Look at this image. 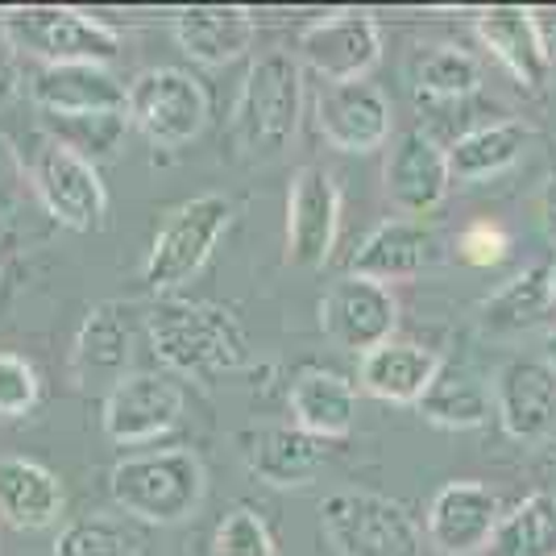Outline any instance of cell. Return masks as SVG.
<instances>
[{
    "instance_id": "17",
    "label": "cell",
    "mask_w": 556,
    "mask_h": 556,
    "mask_svg": "<svg viewBox=\"0 0 556 556\" xmlns=\"http://www.w3.org/2000/svg\"><path fill=\"white\" fill-rule=\"evenodd\" d=\"M494 416L510 441H544L556 428V374L544 357H510L494 374Z\"/></svg>"
},
{
    "instance_id": "31",
    "label": "cell",
    "mask_w": 556,
    "mask_h": 556,
    "mask_svg": "<svg viewBox=\"0 0 556 556\" xmlns=\"http://www.w3.org/2000/svg\"><path fill=\"white\" fill-rule=\"evenodd\" d=\"M42 129L50 141L67 146L71 154L100 166L125 146L129 113H79V116H42Z\"/></svg>"
},
{
    "instance_id": "37",
    "label": "cell",
    "mask_w": 556,
    "mask_h": 556,
    "mask_svg": "<svg viewBox=\"0 0 556 556\" xmlns=\"http://www.w3.org/2000/svg\"><path fill=\"white\" fill-rule=\"evenodd\" d=\"M25 75H22V54L9 47V38L0 34V113L22 96Z\"/></svg>"
},
{
    "instance_id": "12",
    "label": "cell",
    "mask_w": 556,
    "mask_h": 556,
    "mask_svg": "<svg viewBox=\"0 0 556 556\" xmlns=\"http://www.w3.org/2000/svg\"><path fill=\"white\" fill-rule=\"evenodd\" d=\"M295 59L325 84H357L382 59V29L370 13H332L303 29Z\"/></svg>"
},
{
    "instance_id": "23",
    "label": "cell",
    "mask_w": 556,
    "mask_h": 556,
    "mask_svg": "<svg viewBox=\"0 0 556 556\" xmlns=\"http://www.w3.org/2000/svg\"><path fill=\"white\" fill-rule=\"evenodd\" d=\"M67 507V490L59 473L29 457H0V519L22 532H42L59 523Z\"/></svg>"
},
{
    "instance_id": "9",
    "label": "cell",
    "mask_w": 556,
    "mask_h": 556,
    "mask_svg": "<svg viewBox=\"0 0 556 556\" xmlns=\"http://www.w3.org/2000/svg\"><path fill=\"white\" fill-rule=\"evenodd\" d=\"M187 407L175 374H125L104 394V437L113 444H150L179 428Z\"/></svg>"
},
{
    "instance_id": "13",
    "label": "cell",
    "mask_w": 556,
    "mask_h": 556,
    "mask_svg": "<svg viewBox=\"0 0 556 556\" xmlns=\"http://www.w3.org/2000/svg\"><path fill=\"white\" fill-rule=\"evenodd\" d=\"M316 129L341 154H370L391 141L394 109L391 96L370 79L325 84L316 96Z\"/></svg>"
},
{
    "instance_id": "21",
    "label": "cell",
    "mask_w": 556,
    "mask_h": 556,
    "mask_svg": "<svg viewBox=\"0 0 556 556\" xmlns=\"http://www.w3.org/2000/svg\"><path fill=\"white\" fill-rule=\"evenodd\" d=\"M444 357L437 349L419 345V341H387V345L362 353L357 362V382L362 391L382 399V403H399V407H416L424 391L432 387V378L441 374Z\"/></svg>"
},
{
    "instance_id": "39",
    "label": "cell",
    "mask_w": 556,
    "mask_h": 556,
    "mask_svg": "<svg viewBox=\"0 0 556 556\" xmlns=\"http://www.w3.org/2000/svg\"><path fill=\"white\" fill-rule=\"evenodd\" d=\"M535 22H540V29H544V42H548V54L556 59V17H553V22H544V17L535 13Z\"/></svg>"
},
{
    "instance_id": "19",
    "label": "cell",
    "mask_w": 556,
    "mask_h": 556,
    "mask_svg": "<svg viewBox=\"0 0 556 556\" xmlns=\"http://www.w3.org/2000/svg\"><path fill=\"white\" fill-rule=\"evenodd\" d=\"M29 100L42 116L79 113H125L129 88L109 67L67 63V67H38L29 75Z\"/></svg>"
},
{
    "instance_id": "2",
    "label": "cell",
    "mask_w": 556,
    "mask_h": 556,
    "mask_svg": "<svg viewBox=\"0 0 556 556\" xmlns=\"http://www.w3.org/2000/svg\"><path fill=\"white\" fill-rule=\"evenodd\" d=\"M109 494L129 519L141 523H184L208 494V469L195 448H150L129 453L109 473Z\"/></svg>"
},
{
    "instance_id": "18",
    "label": "cell",
    "mask_w": 556,
    "mask_h": 556,
    "mask_svg": "<svg viewBox=\"0 0 556 556\" xmlns=\"http://www.w3.org/2000/svg\"><path fill=\"white\" fill-rule=\"evenodd\" d=\"M241 462L257 482L278 490L312 486L328 462V441L307 437L295 424H257L237 437Z\"/></svg>"
},
{
    "instance_id": "40",
    "label": "cell",
    "mask_w": 556,
    "mask_h": 556,
    "mask_svg": "<svg viewBox=\"0 0 556 556\" xmlns=\"http://www.w3.org/2000/svg\"><path fill=\"white\" fill-rule=\"evenodd\" d=\"M544 366L556 374V328L548 332V341H544Z\"/></svg>"
},
{
    "instance_id": "30",
    "label": "cell",
    "mask_w": 556,
    "mask_h": 556,
    "mask_svg": "<svg viewBox=\"0 0 556 556\" xmlns=\"http://www.w3.org/2000/svg\"><path fill=\"white\" fill-rule=\"evenodd\" d=\"M419 104L432 100H465L482 88V67L478 59L462 47H424L412 63Z\"/></svg>"
},
{
    "instance_id": "22",
    "label": "cell",
    "mask_w": 556,
    "mask_h": 556,
    "mask_svg": "<svg viewBox=\"0 0 556 556\" xmlns=\"http://www.w3.org/2000/svg\"><path fill=\"white\" fill-rule=\"evenodd\" d=\"M287 403H291V424L316 441H345L357 424V387L345 374L325 366H307L295 374Z\"/></svg>"
},
{
    "instance_id": "26",
    "label": "cell",
    "mask_w": 556,
    "mask_h": 556,
    "mask_svg": "<svg viewBox=\"0 0 556 556\" xmlns=\"http://www.w3.org/2000/svg\"><path fill=\"white\" fill-rule=\"evenodd\" d=\"M532 125L523 121H490V125H478L448 146V170L457 184H482V179H494L523 159L528 141H532Z\"/></svg>"
},
{
    "instance_id": "38",
    "label": "cell",
    "mask_w": 556,
    "mask_h": 556,
    "mask_svg": "<svg viewBox=\"0 0 556 556\" xmlns=\"http://www.w3.org/2000/svg\"><path fill=\"white\" fill-rule=\"evenodd\" d=\"M540 225H544V237L556 245V179L540 191Z\"/></svg>"
},
{
    "instance_id": "42",
    "label": "cell",
    "mask_w": 556,
    "mask_h": 556,
    "mask_svg": "<svg viewBox=\"0 0 556 556\" xmlns=\"http://www.w3.org/2000/svg\"><path fill=\"white\" fill-rule=\"evenodd\" d=\"M553 465H556V441H553Z\"/></svg>"
},
{
    "instance_id": "27",
    "label": "cell",
    "mask_w": 556,
    "mask_h": 556,
    "mask_svg": "<svg viewBox=\"0 0 556 556\" xmlns=\"http://www.w3.org/2000/svg\"><path fill=\"white\" fill-rule=\"evenodd\" d=\"M419 416L437 428L448 432H469V428H482L494 416V391L469 366L457 362H444L441 374L432 378V387L424 391V399L416 403Z\"/></svg>"
},
{
    "instance_id": "24",
    "label": "cell",
    "mask_w": 556,
    "mask_h": 556,
    "mask_svg": "<svg viewBox=\"0 0 556 556\" xmlns=\"http://www.w3.org/2000/svg\"><path fill=\"white\" fill-rule=\"evenodd\" d=\"M428 262H432V232L424 229L419 220L394 216V220H382V225L357 245L349 275L374 278V282L391 287V282L419 278Z\"/></svg>"
},
{
    "instance_id": "10",
    "label": "cell",
    "mask_w": 556,
    "mask_h": 556,
    "mask_svg": "<svg viewBox=\"0 0 556 556\" xmlns=\"http://www.w3.org/2000/svg\"><path fill=\"white\" fill-rule=\"evenodd\" d=\"M341 232V187L325 166H300L287 187V262L320 270Z\"/></svg>"
},
{
    "instance_id": "29",
    "label": "cell",
    "mask_w": 556,
    "mask_h": 556,
    "mask_svg": "<svg viewBox=\"0 0 556 556\" xmlns=\"http://www.w3.org/2000/svg\"><path fill=\"white\" fill-rule=\"evenodd\" d=\"M490 556H556V494L535 490L503 510Z\"/></svg>"
},
{
    "instance_id": "15",
    "label": "cell",
    "mask_w": 556,
    "mask_h": 556,
    "mask_svg": "<svg viewBox=\"0 0 556 556\" xmlns=\"http://www.w3.org/2000/svg\"><path fill=\"white\" fill-rule=\"evenodd\" d=\"M382 184H387L391 204L403 212L407 220L441 208L448 187H453L448 150H444L428 129H407V134H399L391 146V154H387Z\"/></svg>"
},
{
    "instance_id": "8",
    "label": "cell",
    "mask_w": 556,
    "mask_h": 556,
    "mask_svg": "<svg viewBox=\"0 0 556 556\" xmlns=\"http://www.w3.org/2000/svg\"><path fill=\"white\" fill-rule=\"evenodd\" d=\"M29 191L71 232H96L109 220V187L100 179V166L50 138H42L29 159Z\"/></svg>"
},
{
    "instance_id": "6",
    "label": "cell",
    "mask_w": 556,
    "mask_h": 556,
    "mask_svg": "<svg viewBox=\"0 0 556 556\" xmlns=\"http://www.w3.org/2000/svg\"><path fill=\"white\" fill-rule=\"evenodd\" d=\"M0 34L17 54L38 59L42 67H67V63L109 67L121 54V34L113 25L79 9H13L0 17Z\"/></svg>"
},
{
    "instance_id": "36",
    "label": "cell",
    "mask_w": 556,
    "mask_h": 556,
    "mask_svg": "<svg viewBox=\"0 0 556 556\" xmlns=\"http://www.w3.org/2000/svg\"><path fill=\"white\" fill-rule=\"evenodd\" d=\"M25 191H29V163L13 146V138L0 134V225H9L22 212Z\"/></svg>"
},
{
    "instance_id": "32",
    "label": "cell",
    "mask_w": 556,
    "mask_h": 556,
    "mask_svg": "<svg viewBox=\"0 0 556 556\" xmlns=\"http://www.w3.org/2000/svg\"><path fill=\"white\" fill-rule=\"evenodd\" d=\"M141 535L109 510H96V515H79L71 519L67 528L54 540V553L50 556H138Z\"/></svg>"
},
{
    "instance_id": "5",
    "label": "cell",
    "mask_w": 556,
    "mask_h": 556,
    "mask_svg": "<svg viewBox=\"0 0 556 556\" xmlns=\"http://www.w3.org/2000/svg\"><path fill=\"white\" fill-rule=\"evenodd\" d=\"M232 225V200L225 195H195L163 220V229L154 237L150 254H146V266H141V278L150 291L159 295H170L187 287L191 278L208 266L212 250L220 245V237L229 232Z\"/></svg>"
},
{
    "instance_id": "1",
    "label": "cell",
    "mask_w": 556,
    "mask_h": 556,
    "mask_svg": "<svg viewBox=\"0 0 556 556\" xmlns=\"http://www.w3.org/2000/svg\"><path fill=\"white\" fill-rule=\"evenodd\" d=\"M146 332L166 370L204 387L245 362V328L225 303L163 300L146 316Z\"/></svg>"
},
{
    "instance_id": "34",
    "label": "cell",
    "mask_w": 556,
    "mask_h": 556,
    "mask_svg": "<svg viewBox=\"0 0 556 556\" xmlns=\"http://www.w3.org/2000/svg\"><path fill=\"white\" fill-rule=\"evenodd\" d=\"M38 399H42L38 370L25 357L0 349V419H25L38 407Z\"/></svg>"
},
{
    "instance_id": "4",
    "label": "cell",
    "mask_w": 556,
    "mask_h": 556,
    "mask_svg": "<svg viewBox=\"0 0 556 556\" xmlns=\"http://www.w3.org/2000/svg\"><path fill=\"white\" fill-rule=\"evenodd\" d=\"M320 535L332 556H424L416 515L374 490H332L320 503Z\"/></svg>"
},
{
    "instance_id": "11",
    "label": "cell",
    "mask_w": 556,
    "mask_h": 556,
    "mask_svg": "<svg viewBox=\"0 0 556 556\" xmlns=\"http://www.w3.org/2000/svg\"><path fill=\"white\" fill-rule=\"evenodd\" d=\"M394 325H399V303H394L391 287H382L374 278H337L320 300L325 337L349 353H370V349L387 345L394 337Z\"/></svg>"
},
{
    "instance_id": "14",
    "label": "cell",
    "mask_w": 556,
    "mask_h": 556,
    "mask_svg": "<svg viewBox=\"0 0 556 556\" xmlns=\"http://www.w3.org/2000/svg\"><path fill=\"white\" fill-rule=\"evenodd\" d=\"M503 503L482 482H448L424 515V540L444 556H478L498 532Z\"/></svg>"
},
{
    "instance_id": "33",
    "label": "cell",
    "mask_w": 556,
    "mask_h": 556,
    "mask_svg": "<svg viewBox=\"0 0 556 556\" xmlns=\"http://www.w3.org/2000/svg\"><path fill=\"white\" fill-rule=\"evenodd\" d=\"M212 556H278L270 523L254 507H232L212 535Z\"/></svg>"
},
{
    "instance_id": "20",
    "label": "cell",
    "mask_w": 556,
    "mask_h": 556,
    "mask_svg": "<svg viewBox=\"0 0 556 556\" xmlns=\"http://www.w3.org/2000/svg\"><path fill=\"white\" fill-rule=\"evenodd\" d=\"M473 29H478L482 47L510 71V79L519 88L540 92L548 84L553 54L544 42V29L535 22V9H486Z\"/></svg>"
},
{
    "instance_id": "16",
    "label": "cell",
    "mask_w": 556,
    "mask_h": 556,
    "mask_svg": "<svg viewBox=\"0 0 556 556\" xmlns=\"http://www.w3.org/2000/svg\"><path fill=\"white\" fill-rule=\"evenodd\" d=\"M134 307L121 300L96 303L92 312L84 316V325L75 332V345H71V378L92 391V387H109L125 378V366L134 362Z\"/></svg>"
},
{
    "instance_id": "25",
    "label": "cell",
    "mask_w": 556,
    "mask_h": 556,
    "mask_svg": "<svg viewBox=\"0 0 556 556\" xmlns=\"http://www.w3.org/2000/svg\"><path fill=\"white\" fill-rule=\"evenodd\" d=\"M257 22L250 9H187L175 17V42L191 63L225 67L254 47Z\"/></svg>"
},
{
    "instance_id": "3",
    "label": "cell",
    "mask_w": 556,
    "mask_h": 556,
    "mask_svg": "<svg viewBox=\"0 0 556 556\" xmlns=\"http://www.w3.org/2000/svg\"><path fill=\"white\" fill-rule=\"evenodd\" d=\"M303 109V67L291 50H266L257 54L241 96L232 104V141L250 159H275L282 154Z\"/></svg>"
},
{
    "instance_id": "35",
    "label": "cell",
    "mask_w": 556,
    "mask_h": 556,
    "mask_svg": "<svg viewBox=\"0 0 556 556\" xmlns=\"http://www.w3.org/2000/svg\"><path fill=\"white\" fill-rule=\"evenodd\" d=\"M507 254H510V237H507V229L494 225V220H473V225H465L462 237H457V257H462L465 266L486 270V266H498Z\"/></svg>"
},
{
    "instance_id": "41",
    "label": "cell",
    "mask_w": 556,
    "mask_h": 556,
    "mask_svg": "<svg viewBox=\"0 0 556 556\" xmlns=\"http://www.w3.org/2000/svg\"><path fill=\"white\" fill-rule=\"evenodd\" d=\"M553 307H556V266H553Z\"/></svg>"
},
{
    "instance_id": "28",
    "label": "cell",
    "mask_w": 556,
    "mask_h": 556,
    "mask_svg": "<svg viewBox=\"0 0 556 556\" xmlns=\"http://www.w3.org/2000/svg\"><path fill=\"white\" fill-rule=\"evenodd\" d=\"M553 312V266H528L478 307V320L486 332H528Z\"/></svg>"
},
{
    "instance_id": "7",
    "label": "cell",
    "mask_w": 556,
    "mask_h": 556,
    "mask_svg": "<svg viewBox=\"0 0 556 556\" xmlns=\"http://www.w3.org/2000/svg\"><path fill=\"white\" fill-rule=\"evenodd\" d=\"M125 113H129V125L146 141H154L163 150H179V146L204 134L208 92L184 67H150L129 84Z\"/></svg>"
}]
</instances>
